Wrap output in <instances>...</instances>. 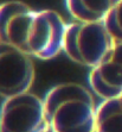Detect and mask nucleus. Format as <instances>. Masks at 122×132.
I'll use <instances>...</instances> for the list:
<instances>
[{
    "label": "nucleus",
    "instance_id": "f257e3e1",
    "mask_svg": "<svg viewBox=\"0 0 122 132\" xmlns=\"http://www.w3.org/2000/svg\"><path fill=\"white\" fill-rule=\"evenodd\" d=\"M67 25L52 10H33L22 1L0 5V42L31 57H56L63 50Z\"/></svg>",
    "mask_w": 122,
    "mask_h": 132
},
{
    "label": "nucleus",
    "instance_id": "f03ea898",
    "mask_svg": "<svg viewBox=\"0 0 122 132\" xmlns=\"http://www.w3.org/2000/svg\"><path fill=\"white\" fill-rule=\"evenodd\" d=\"M43 101L48 123L56 132H95L97 106L84 86L59 83Z\"/></svg>",
    "mask_w": 122,
    "mask_h": 132
},
{
    "label": "nucleus",
    "instance_id": "7ed1b4c3",
    "mask_svg": "<svg viewBox=\"0 0 122 132\" xmlns=\"http://www.w3.org/2000/svg\"><path fill=\"white\" fill-rule=\"evenodd\" d=\"M116 42L104 23H71L67 25L63 51L77 64L94 69L103 61Z\"/></svg>",
    "mask_w": 122,
    "mask_h": 132
},
{
    "label": "nucleus",
    "instance_id": "20e7f679",
    "mask_svg": "<svg viewBox=\"0 0 122 132\" xmlns=\"http://www.w3.org/2000/svg\"><path fill=\"white\" fill-rule=\"evenodd\" d=\"M48 126L44 101L30 92L5 99L0 106V132H44Z\"/></svg>",
    "mask_w": 122,
    "mask_h": 132
},
{
    "label": "nucleus",
    "instance_id": "39448f33",
    "mask_svg": "<svg viewBox=\"0 0 122 132\" xmlns=\"http://www.w3.org/2000/svg\"><path fill=\"white\" fill-rule=\"evenodd\" d=\"M34 81L31 56L0 42V95L5 99L27 93Z\"/></svg>",
    "mask_w": 122,
    "mask_h": 132
},
{
    "label": "nucleus",
    "instance_id": "423d86ee",
    "mask_svg": "<svg viewBox=\"0 0 122 132\" xmlns=\"http://www.w3.org/2000/svg\"><path fill=\"white\" fill-rule=\"evenodd\" d=\"M89 86L103 100L122 95V43H116L107 57L91 69Z\"/></svg>",
    "mask_w": 122,
    "mask_h": 132
},
{
    "label": "nucleus",
    "instance_id": "0eeeda50",
    "mask_svg": "<svg viewBox=\"0 0 122 132\" xmlns=\"http://www.w3.org/2000/svg\"><path fill=\"white\" fill-rule=\"evenodd\" d=\"M116 1H83V0H69L65 3L67 9L78 23H104L108 13L111 11Z\"/></svg>",
    "mask_w": 122,
    "mask_h": 132
},
{
    "label": "nucleus",
    "instance_id": "6e6552de",
    "mask_svg": "<svg viewBox=\"0 0 122 132\" xmlns=\"http://www.w3.org/2000/svg\"><path fill=\"white\" fill-rule=\"evenodd\" d=\"M95 132H122V95L97 106Z\"/></svg>",
    "mask_w": 122,
    "mask_h": 132
},
{
    "label": "nucleus",
    "instance_id": "1a4fd4ad",
    "mask_svg": "<svg viewBox=\"0 0 122 132\" xmlns=\"http://www.w3.org/2000/svg\"><path fill=\"white\" fill-rule=\"evenodd\" d=\"M104 25L116 43H122V0L116 1L104 19Z\"/></svg>",
    "mask_w": 122,
    "mask_h": 132
},
{
    "label": "nucleus",
    "instance_id": "9d476101",
    "mask_svg": "<svg viewBox=\"0 0 122 132\" xmlns=\"http://www.w3.org/2000/svg\"><path fill=\"white\" fill-rule=\"evenodd\" d=\"M44 132H56V131H55V130H52V129H51V126L49 125V126H48V129H46Z\"/></svg>",
    "mask_w": 122,
    "mask_h": 132
}]
</instances>
